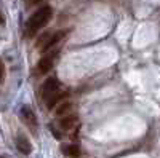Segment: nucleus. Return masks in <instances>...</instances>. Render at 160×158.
<instances>
[{
	"mask_svg": "<svg viewBox=\"0 0 160 158\" xmlns=\"http://www.w3.org/2000/svg\"><path fill=\"white\" fill-rule=\"evenodd\" d=\"M55 58H56V53H50V55H45L42 59L38 61L37 64V70L38 74H47L53 69V65H55Z\"/></svg>",
	"mask_w": 160,
	"mask_h": 158,
	"instance_id": "nucleus-3",
	"label": "nucleus"
},
{
	"mask_svg": "<svg viewBox=\"0 0 160 158\" xmlns=\"http://www.w3.org/2000/svg\"><path fill=\"white\" fill-rule=\"evenodd\" d=\"M40 2H42V0H29V3H31V5H38Z\"/></svg>",
	"mask_w": 160,
	"mask_h": 158,
	"instance_id": "nucleus-12",
	"label": "nucleus"
},
{
	"mask_svg": "<svg viewBox=\"0 0 160 158\" xmlns=\"http://www.w3.org/2000/svg\"><path fill=\"white\" fill-rule=\"evenodd\" d=\"M78 122V117L77 115H66L59 120V128L61 129H71L75 123Z\"/></svg>",
	"mask_w": 160,
	"mask_h": 158,
	"instance_id": "nucleus-8",
	"label": "nucleus"
},
{
	"mask_svg": "<svg viewBox=\"0 0 160 158\" xmlns=\"http://www.w3.org/2000/svg\"><path fill=\"white\" fill-rule=\"evenodd\" d=\"M68 98H69V91H59V89H58L56 93H53V94L47 99V107H48V109L56 107L58 102H64Z\"/></svg>",
	"mask_w": 160,
	"mask_h": 158,
	"instance_id": "nucleus-4",
	"label": "nucleus"
},
{
	"mask_svg": "<svg viewBox=\"0 0 160 158\" xmlns=\"http://www.w3.org/2000/svg\"><path fill=\"white\" fill-rule=\"evenodd\" d=\"M64 34H66V32H62V31L53 32V34L50 35V38L47 40V43L42 46V50H40V51H42V53H47V51H50L53 46H55V45H58V43L61 42V38L64 37Z\"/></svg>",
	"mask_w": 160,
	"mask_h": 158,
	"instance_id": "nucleus-7",
	"label": "nucleus"
},
{
	"mask_svg": "<svg viewBox=\"0 0 160 158\" xmlns=\"http://www.w3.org/2000/svg\"><path fill=\"white\" fill-rule=\"evenodd\" d=\"M71 110H72V104H71L69 101H64V102H61L58 107H56V117L62 118V117H66V115H69Z\"/></svg>",
	"mask_w": 160,
	"mask_h": 158,
	"instance_id": "nucleus-9",
	"label": "nucleus"
},
{
	"mask_svg": "<svg viewBox=\"0 0 160 158\" xmlns=\"http://www.w3.org/2000/svg\"><path fill=\"white\" fill-rule=\"evenodd\" d=\"M58 89H59V82H58V78H56V77L47 78V80L43 82V85H42V99L47 101L53 93H56Z\"/></svg>",
	"mask_w": 160,
	"mask_h": 158,
	"instance_id": "nucleus-2",
	"label": "nucleus"
},
{
	"mask_svg": "<svg viewBox=\"0 0 160 158\" xmlns=\"http://www.w3.org/2000/svg\"><path fill=\"white\" fill-rule=\"evenodd\" d=\"M62 153L68 155V156H72V158H78L80 156V149H78V146H75V144H71V146L62 147Z\"/></svg>",
	"mask_w": 160,
	"mask_h": 158,
	"instance_id": "nucleus-10",
	"label": "nucleus"
},
{
	"mask_svg": "<svg viewBox=\"0 0 160 158\" xmlns=\"http://www.w3.org/2000/svg\"><path fill=\"white\" fill-rule=\"evenodd\" d=\"M51 13H53L51 8H50L48 5H45V7H42V8H38L34 15L28 19V24H26V32H28L29 37L35 35L42 27H45L47 22H48L50 18H51Z\"/></svg>",
	"mask_w": 160,
	"mask_h": 158,
	"instance_id": "nucleus-1",
	"label": "nucleus"
},
{
	"mask_svg": "<svg viewBox=\"0 0 160 158\" xmlns=\"http://www.w3.org/2000/svg\"><path fill=\"white\" fill-rule=\"evenodd\" d=\"M50 35H51V32H43L42 35H40V37L37 38V42H35V46L42 50V46H43V45L47 43V40L50 38Z\"/></svg>",
	"mask_w": 160,
	"mask_h": 158,
	"instance_id": "nucleus-11",
	"label": "nucleus"
},
{
	"mask_svg": "<svg viewBox=\"0 0 160 158\" xmlns=\"http://www.w3.org/2000/svg\"><path fill=\"white\" fill-rule=\"evenodd\" d=\"M16 149H18L22 155H29V153L32 152V144H31V141L26 137V136L18 134V136H16Z\"/></svg>",
	"mask_w": 160,
	"mask_h": 158,
	"instance_id": "nucleus-5",
	"label": "nucleus"
},
{
	"mask_svg": "<svg viewBox=\"0 0 160 158\" xmlns=\"http://www.w3.org/2000/svg\"><path fill=\"white\" fill-rule=\"evenodd\" d=\"M21 118L28 123L31 128H35V125H37V117H35V113H34V110L29 107V105H22L21 107Z\"/></svg>",
	"mask_w": 160,
	"mask_h": 158,
	"instance_id": "nucleus-6",
	"label": "nucleus"
}]
</instances>
